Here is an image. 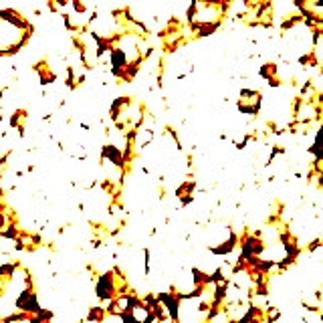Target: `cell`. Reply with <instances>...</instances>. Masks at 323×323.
<instances>
[{"label":"cell","mask_w":323,"mask_h":323,"mask_svg":"<svg viewBox=\"0 0 323 323\" xmlns=\"http://www.w3.org/2000/svg\"><path fill=\"white\" fill-rule=\"evenodd\" d=\"M35 26L19 10H0V57L20 53L33 39Z\"/></svg>","instance_id":"1"},{"label":"cell","mask_w":323,"mask_h":323,"mask_svg":"<svg viewBox=\"0 0 323 323\" xmlns=\"http://www.w3.org/2000/svg\"><path fill=\"white\" fill-rule=\"evenodd\" d=\"M262 105V95L257 89H242L239 97V111L246 115H257Z\"/></svg>","instance_id":"2"}]
</instances>
